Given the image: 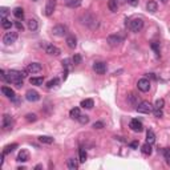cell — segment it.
<instances>
[{
	"mask_svg": "<svg viewBox=\"0 0 170 170\" xmlns=\"http://www.w3.org/2000/svg\"><path fill=\"white\" fill-rule=\"evenodd\" d=\"M27 77L25 71L19 72V71H9L7 72V81L11 82V84L16 85L18 88H21L23 86V79Z\"/></svg>",
	"mask_w": 170,
	"mask_h": 170,
	"instance_id": "1",
	"label": "cell"
},
{
	"mask_svg": "<svg viewBox=\"0 0 170 170\" xmlns=\"http://www.w3.org/2000/svg\"><path fill=\"white\" fill-rule=\"evenodd\" d=\"M153 109H154V106H153L150 102H148V101H142V102H140V104L136 106V111H137L138 113H142V114L153 113Z\"/></svg>",
	"mask_w": 170,
	"mask_h": 170,
	"instance_id": "2",
	"label": "cell"
},
{
	"mask_svg": "<svg viewBox=\"0 0 170 170\" xmlns=\"http://www.w3.org/2000/svg\"><path fill=\"white\" fill-rule=\"evenodd\" d=\"M129 28L132 29V32H141V29L144 28V20L142 19H133L129 23Z\"/></svg>",
	"mask_w": 170,
	"mask_h": 170,
	"instance_id": "3",
	"label": "cell"
},
{
	"mask_svg": "<svg viewBox=\"0 0 170 170\" xmlns=\"http://www.w3.org/2000/svg\"><path fill=\"white\" fill-rule=\"evenodd\" d=\"M19 37V35H18V32H7L4 36H3V43H4L5 45H11L13 44V43L18 40Z\"/></svg>",
	"mask_w": 170,
	"mask_h": 170,
	"instance_id": "4",
	"label": "cell"
},
{
	"mask_svg": "<svg viewBox=\"0 0 170 170\" xmlns=\"http://www.w3.org/2000/svg\"><path fill=\"white\" fill-rule=\"evenodd\" d=\"M84 23L85 25H88V27H91L92 29H95V28H97V25H98V23H97V19L95 18L93 15H91V13H86V15H84Z\"/></svg>",
	"mask_w": 170,
	"mask_h": 170,
	"instance_id": "5",
	"label": "cell"
},
{
	"mask_svg": "<svg viewBox=\"0 0 170 170\" xmlns=\"http://www.w3.org/2000/svg\"><path fill=\"white\" fill-rule=\"evenodd\" d=\"M137 88H138V91H141V92H149V89H150V81H149L148 79H140L138 80V82H137Z\"/></svg>",
	"mask_w": 170,
	"mask_h": 170,
	"instance_id": "6",
	"label": "cell"
},
{
	"mask_svg": "<svg viewBox=\"0 0 170 170\" xmlns=\"http://www.w3.org/2000/svg\"><path fill=\"white\" fill-rule=\"evenodd\" d=\"M12 125H13L12 116H9V114H4V116H3V120H2L3 129H4V130H9V129H12Z\"/></svg>",
	"mask_w": 170,
	"mask_h": 170,
	"instance_id": "7",
	"label": "cell"
},
{
	"mask_svg": "<svg viewBox=\"0 0 170 170\" xmlns=\"http://www.w3.org/2000/svg\"><path fill=\"white\" fill-rule=\"evenodd\" d=\"M106 43L111 47H118L122 43V37L120 35H111L106 39Z\"/></svg>",
	"mask_w": 170,
	"mask_h": 170,
	"instance_id": "8",
	"label": "cell"
},
{
	"mask_svg": "<svg viewBox=\"0 0 170 170\" xmlns=\"http://www.w3.org/2000/svg\"><path fill=\"white\" fill-rule=\"evenodd\" d=\"M129 126H130V129L133 132H142L144 130V125H142L141 121H138L137 118H133L130 120V122H129Z\"/></svg>",
	"mask_w": 170,
	"mask_h": 170,
	"instance_id": "9",
	"label": "cell"
},
{
	"mask_svg": "<svg viewBox=\"0 0 170 170\" xmlns=\"http://www.w3.org/2000/svg\"><path fill=\"white\" fill-rule=\"evenodd\" d=\"M25 98L28 100L29 102H36L40 100V95L35 89H29V91H27V93H25Z\"/></svg>",
	"mask_w": 170,
	"mask_h": 170,
	"instance_id": "10",
	"label": "cell"
},
{
	"mask_svg": "<svg viewBox=\"0 0 170 170\" xmlns=\"http://www.w3.org/2000/svg\"><path fill=\"white\" fill-rule=\"evenodd\" d=\"M93 71H95L97 75H105L106 73V64L102 61H97L93 64Z\"/></svg>",
	"mask_w": 170,
	"mask_h": 170,
	"instance_id": "11",
	"label": "cell"
},
{
	"mask_svg": "<svg viewBox=\"0 0 170 170\" xmlns=\"http://www.w3.org/2000/svg\"><path fill=\"white\" fill-rule=\"evenodd\" d=\"M56 8V0H47V5H45V15L47 16H52Z\"/></svg>",
	"mask_w": 170,
	"mask_h": 170,
	"instance_id": "12",
	"label": "cell"
},
{
	"mask_svg": "<svg viewBox=\"0 0 170 170\" xmlns=\"http://www.w3.org/2000/svg\"><path fill=\"white\" fill-rule=\"evenodd\" d=\"M66 32H68L66 27L65 25H61V24L55 25L52 28V33H53V35H56V36H64V35H66Z\"/></svg>",
	"mask_w": 170,
	"mask_h": 170,
	"instance_id": "13",
	"label": "cell"
},
{
	"mask_svg": "<svg viewBox=\"0 0 170 170\" xmlns=\"http://www.w3.org/2000/svg\"><path fill=\"white\" fill-rule=\"evenodd\" d=\"M45 52L48 53V55H52V56H59L61 51H60V48H57L56 45L53 44H47L45 45Z\"/></svg>",
	"mask_w": 170,
	"mask_h": 170,
	"instance_id": "14",
	"label": "cell"
},
{
	"mask_svg": "<svg viewBox=\"0 0 170 170\" xmlns=\"http://www.w3.org/2000/svg\"><path fill=\"white\" fill-rule=\"evenodd\" d=\"M43 66L40 63H31V64H28V66H27V72L29 73H39L41 72Z\"/></svg>",
	"mask_w": 170,
	"mask_h": 170,
	"instance_id": "15",
	"label": "cell"
},
{
	"mask_svg": "<svg viewBox=\"0 0 170 170\" xmlns=\"http://www.w3.org/2000/svg\"><path fill=\"white\" fill-rule=\"evenodd\" d=\"M2 92H3V95H4L5 97H8V98H11V100H15L16 98L15 91H13L12 88H9V86H2Z\"/></svg>",
	"mask_w": 170,
	"mask_h": 170,
	"instance_id": "16",
	"label": "cell"
},
{
	"mask_svg": "<svg viewBox=\"0 0 170 170\" xmlns=\"http://www.w3.org/2000/svg\"><path fill=\"white\" fill-rule=\"evenodd\" d=\"M27 27H28V29H29V31H32V32L37 31V28H39L37 20H36V19H29V20H27Z\"/></svg>",
	"mask_w": 170,
	"mask_h": 170,
	"instance_id": "17",
	"label": "cell"
},
{
	"mask_svg": "<svg viewBox=\"0 0 170 170\" xmlns=\"http://www.w3.org/2000/svg\"><path fill=\"white\" fill-rule=\"evenodd\" d=\"M65 43L71 49H75L76 47H77V39H76L73 35H69L68 37H66V40H65Z\"/></svg>",
	"mask_w": 170,
	"mask_h": 170,
	"instance_id": "18",
	"label": "cell"
},
{
	"mask_svg": "<svg viewBox=\"0 0 170 170\" xmlns=\"http://www.w3.org/2000/svg\"><path fill=\"white\" fill-rule=\"evenodd\" d=\"M28 159H29V153H28V150H25V149L20 150V153L18 154V161L19 162H27Z\"/></svg>",
	"mask_w": 170,
	"mask_h": 170,
	"instance_id": "19",
	"label": "cell"
},
{
	"mask_svg": "<svg viewBox=\"0 0 170 170\" xmlns=\"http://www.w3.org/2000/svg\"><path fill=\"white\" fill-rule=\"evenodd\" d=\"M146 9H148L150 13H156L158 9V4L156 2H153V0H150V2L146 3Z\"/></svg>",
	"mask_w": 170,
	"mask_h": 170,
	"instance_id": "20",
	"label": "cell"
},
{
	"mask_svg": "<svg viewBox=\"0 0 170 170\" xmlns=\"http://www.w3.org/2000/svg\"><path fill=\"white\" fill-rule=\"evenodd\" d=\"M80 106L84 109H92L93 106H95V102H93L92 98H85L81 101V104H80Z\"/></svg>",
	"mask_w": 170,
	"mask_h": 170,
	"instance_id": "21",
	"label": "cell"
},
{
	"mask_svg": "<svg viewBox=\"0 0 170 170\" xmlns=\"http://www.w3.org/2000/svg\"><path fill=\"white\" fill-rule=\"evenodd\" d=\"M12 12H13V16H15L16 19H19V20L24 19V9H23L21 7H16Z\"/></svg>",
	"mask_w": 170,
	"mask_h": 170,
	"instance_id": "22",
	"label": "cell"
},
{
	"mask_svg": "<svg viewBox=\"0 0 170 170\" xmlns=\"http://www.w3.org/2000/svg\"><path fill=\"white\" fill-rule=\"evenodd\" d=\"M80 116H81L80 108H73V109H71V112H69V117L73 118V120H79Z\"/></svg>",
	"mask_w": 170,
	"mask_h": 170,
	"instance_id": "23",
	"label": "cell"
},
{
	"mask_svg": "<svg viewBox=\"0 0 170 170\" xmlns=\"http://www.w3.org/2000/svg\"><path fill=\"white\" fill-rule=\"evenodd\" d=\"M141 152L144 153L145 156H150L152 154V152H153V149H152V144H149V142H146V144L142 145V148H141Z\"/></svg>",
	"mask_w": 170,
	"mask_h": 170,
	"instance_id": "24",
	"label": "cell"
},
{
	"mask_svg": "<svg viewBox=\"0 0 170 170\" xmlns=\"http://www.w3.org/2000/svg\"><path fill=\"white\" fill-rule=\"evenodd\" d=\"M66 166H68V169H71V170H76L79 168V162L76 161L75 158H69L68 161H66Z\"/></svg>",
	"mask_w": 170,
	"mask_h": 170,
	"instance_id": "25",
	"label": "cell"
},
{
	"mask_svg": "<svg viewBox=\"0 0 170 170\" xmlns=\"http://www.w3.org/2000/svg\"><path fill=\"white\" fill-rule=\"evenodd\" d=\"M29 82H31L32 85H36V86H40V85H43V82H44V77H31L29 79Z\"/></svg>",
	"mask_w": 170,
	"mask_h": 170,
	"instance_id": "26",
	"label": "cell"
},
{
	"mask_svg": "<svg viewBox=\"0 0 170 170\" xmlns=\"http://www.w3.org/2000/svg\"><path fill=\"white\" fill-rule=\"evenodd\" d=\"M146 142H149V144H154L156 142V134L153 130H148L146 132Z\"/></svg>",
	"mask_w": 170,
	"mask_h": 170,
	"instance_id": "27",
	"label": "cell"
},
{
	"mask_svg": "<svg viewBox=\"0 0 170 170\" xmlns=\"http://www.w3.org/2000/svg\"><path fill=\"white\" fill-rule=\"evenodd\" d=\"M128 102L134 105V106H137L138 105V96H136L134 93H130V95L128 96Z\"/></svg>",
	"mask_w": 170,
	"mask_h": 170,
	"instance_id": "28",
	"label": "cell"
},
{
	"mask_svg": "<svg viewBox=\"0 0 170 170\" xmlns=\"http://www.w3.org/2000/svg\"><path fill=\"white\" fill-rule=\"evenodd\" d=\"M108 7H109V9H111L112 12H117L118 11V3H117V0H109Z\"/></svg>",
	"mask_w": 170,
	"mask_h": 170,
	"instance_id": "29",
	"label": "cell"
},
{
	"mask_svg": "<svg viewBox=\"0 0 170 170\" xmlns=\"http://www.w3.org/2000/svg\"><path fill=\"white\" fill-rule=\"evenodd\" d=\"M39 141L43 142V144H47V145L53 144V138L49 137V136H40V137H39Z\"/></svg>",
	"mask_w": 170,
	"mask_h": 170,
	"instance_id": "30",
	"label": "cell"
},
{
	"mask_svg": "<svg viewBox=\"0 0 170 170\" xmlns=\"http://www.w3.org/2000/svg\"><path fill=\"white\" fill-rule=\"evenodd\" d=\"M16 148H18V144H9L3 149V153H4V154H9V153H12Z\"/></svg>",
	"mask_w": 170,
	"mask_h": 170,
	"instance_id": "31",
	"label": "cell"
},
{
	"mask_svg": "<svg viewBox=\"0 0 170 170\" xmlns=\"http://www.w3.org/2000/svg\"><path fill=\"white\" fill-rule=\"evenodd\" d=\"M2 27L4 29H11L12 28V21H11V20H8L7 18L2 19Z\"/></svg>",
	"mask_w": 170,
	"mask_h": 170,
	"instance_id": "32",
	"label": "cell"
},
{
	"mask_svg": "<svg viewBox=\"0 0 170 170\" xmlns=\"http://www.w3.org/2000/svg\"><path fill=\"white\" fill-rule=\"evenodd\" d=\"M86 157H88V154H86L85 149H80V150H79V161L80 162H85Z\"/></svg>",
	"mask_w": 170,
	"mask_h": 170,
	"instance_id": "33",
	"label": "cell"
},
{
	"mask_svg": "<svg viewBox=\"0 0 170 170\" xmlns=\"http://www.w3.org/2000/svg\"><path fill=\"white\" fill-rule=\"evenodd\" d=\"M59 82H60L59 79H53V80H51V81H48V84H47V88H48V89L56 88V86L59 85Z\"/></svg>",
	"mask_w": 170,
	"mask_h": 170,
	"instance_id": "34",
	"label": "cell"
},
{
	"mask_svg": "<svg viewBox=\"0 0 170 170\" xmlns=\"http://www.w3.org/2000/svg\"><path fill=\"white\" fill-rule=\"evenodd\" d=\"M66 4H68V7H71V8H77V7L81 5V0H69Z\"/></svg>",
	"mask_w": 170,
	"mask_h": 170,
	"instance_id": "35",
	"label": "cell"
},
{
	"mask_svg": "<svg viewBox=\"0 0 170 170\" xmlns=\"http://www.w3.org/2000/svg\"><path fill=\"white\" fill-rule=\"evenodd\" d=\"M164 105H165V100L164 98H158L157 101H156V104H154V109H162L164 108Z\"/></svg>",
	"mask_w": 170,
	"mask_h": 170,
	"instance_id": "36",
	"label": "cell"
},
{
	"mask_svg": "<svg viewBox=\"0 0 170 170\" xmlns=\"http://www.w3.org/2000/svg\"><path fill=\"white\" fill-rule=\"evenodd\" d=\"M77 121L80 122V124H82V125L88 124V122H89V116H86V114H81V116H80V118L77 120Z\"/></svg>",
	"mask_w": 170,
	"mask_h": 170,
	"instance_id": "37",
	"label": "cell"
},
{
	"mask_svg": "<svg viewBox=\"0 0 170 170\" xmlns=\"http://www.w3.org/2000/svg\"><path fill=\"white\" fill-rule=\"evenodd\" d=\"M72 63H73V64H75V65H79V64H81V56H80V55H77V53H76V55H75V56H73V57H72Z\"/></svg>",
	"mask_w": 170,
	"mask_h": 170,
	"instance_id": "38",
	"label": "cell"
},
{
	"mask_svg": "<svg viewBox=\"0 0 170 170\" xmlns=\"http://www.w3.org/2000/svg\"><path fill=\"white\" fill-rule=\"evenodd\" d=\"M25 120L28 122H35L36 120H37V117H36V114H33V113H29V114L25 116Z\"/></svg>",
	"mask_w": 170,
	"mask_h": 170,
	"instance_id": "39",
	"label": "cell"
},
{
	"mask_svg": "<svg viewBox=\"0 0 170 170\" xmlns=\"http://www.w3.org/2000/svg\"><path fill=\"white\" fill-rule=\"evenodd\" d=\"M153 113H154V116L157 118H161L162 116H164V112H162V109H153Z\"/></svg>",
	"mask_w": 170,
	"mask_h": 170,
	"instance_id": "40",
	"label": "cell"
},
{
	"mask_svg": "<svg viewBox=\"0 0 170 170\" xmlns=\"http://www.w3.org/2000/svg\"><path fill=\"white\" fill-rule=\"evenodd\" d=\"M71 61H72V60H69V59L63 60V66H64V69H69V68H71Z\"/></svg>",
	"mask_w": 170,
	"mask_h": 170,
	"instance_id": "41",
	"label": "cell"
},
{
	"mask_svg": "<svg viewBox=\"0 0 170 170\" xmlns=\"http://www.w3.org/2000/svg\"><path fill=\"white\" fill-rule=\"evenodd\" d=\"M164 156L166 158V162L170 165V149H165V150H164Z\"/></svg>",
	"mask_w": 170,
	"mask_h": 170,
	"instance_id": "42",
	"label": "cell"
},
{
	"mask_svg": "<svg viewBox=\"0 0 170 170\" xmlns=\"http://www.w3.org/2000/svg\"><path fill=\"white\" fill-rule=\"evenodd\" d=\"M0 15H2V19H4L7 15H8V9L5 8V7H2L0 8Z\"/></svg>",
	"mask_w": 170,
	"mask_h": 170,
	"instance_id": "43",
	"label": "cell"
},
{
	"mask_svg": "<svg viewBox=\"0 0 170 170\" xmlns=\"http://www.w3.org/2000/svg\"><path fill=\"white\" fill-rule=\"evenodd\" d=\"M93 128H95V129H102V128H104V122H101V121L95 122V124H93Z\"/></svg>",
	"mask_w": 170,
	"mask_h": 170,
	"instance_id": "44",
	"label": "cell"
},
{
	"mask_svg": "<svg viewBox=\"0 0 170 170\" xmlns=\"http://www.w3.org/2000/svg\"><path fill=\"white\" fill-rule=\"evenodd\" d=\"M152 48L154 49V52L159 55V47H158V43H152Z\"/></svg>",
	"mask_w": 170,
	"mask_h": 170,
	"instance_id": "45",
	"label": "cell"
},
{
	"mask_svg": "<svg viewBox=\"0 0 170 170\" xmlns=\"http://www.w3.org/2000/svg\"><path fill=\"white\" fill-rule=\"evenodd\" d=\"M15 25H16V28H18L19 31H23V29H24V25H23L20 21H16V23H15Z\"/></svg>",
	"mask_w": 170,
	"mask_h": 170,
	"instance_id": "46",
	"label": "cell"
},
{
	"mask_svg": "<svg viewBox=\"0 0 170 170\" xmlns=\"http://www.w3.org/2000/svg\"><path fill=\"white\" fill-rule=\"evenodd\" d=\"M128 2H129V4H130V5H133V7H134V5H137L138 0H128Z\"/></svg>",
	"mask_w": 170,
	"mask_h": 170,
	"instance_id": "47",
	"label": "cell"
},
{
	"mask_svg": "<svg viewBox=\"0 0 170 170\" xmlns=\"http://www.w3.org/2000/svg\"><path fill=\"white\" fill-rule=\"evenodd\" d=\"M130 146H132L133 149H137V146H138V142H132V144H130Z\"/></svg>",
	"mask_w": 170,
	"mask_h": 170,
	"instance_id": "48",
	"label": "cell"
},
{
	"mask_svg": "<svg viewBox=\"0 0 170 170\" xmlns=\"http://www.w3.org/2000/svg\"><path fill=\"white\" fill-rule=\"evenodd\" d=\"M41 168H43L41 165H36V166H35V169H41Z\"/></svg>",
	"mask_w": 170,
	"mask_h": 170,
	"instance_id": "49",
	"label": "cell"
},
{
	"mask_svg": "<svg viewBox=\"0 0 170 170\" xmlns=\"http://www.w3.org/2000/svg\"><path fill=\"white\" fill-rule=\"evenodd\" d=\"M166 2H168V0H162V3H166Z\"/></svg>",
	"mask_w": 170,
	"mask_h": 170,
	"instance_id": "50",
	"label": "cell"
},
{
	"mask_svg": "<svg viewBox=\"0 0 170 170\" xmlns=\"http://www.w3.org/2000/svg\"><path fill=\"white\" fill-rule=\"evenodd\" d=\"M32 2H37V0H32Z\"/></svg>",
	"mask_w": 170,
	"mask_h": 170,
	"instance_id": "51",
	"label": "cell"
}]
</instances>
